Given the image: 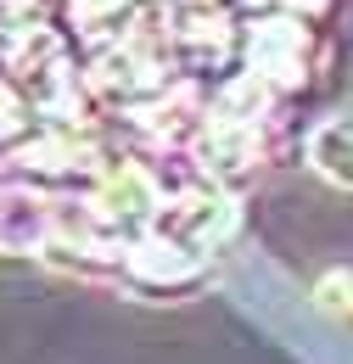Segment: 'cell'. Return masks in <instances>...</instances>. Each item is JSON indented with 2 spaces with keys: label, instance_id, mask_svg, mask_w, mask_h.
<instances>
[{
  "label": "cell",
  "instance_id": "6da1fadb",
  "mask_svg": "<svg viewBox=\"0 0 353 364\" xmlns=\"http://www.w3.org/2000/svg\"><path fill=\"white\" fill-rule=\"evenodd\" d=\"M309 157H314V168H320L325 180L353 185V124H325V129L314 135Z\"/></svg>",
  "mask_w": 353,
  "mask_h": 364
}]
</instances>
